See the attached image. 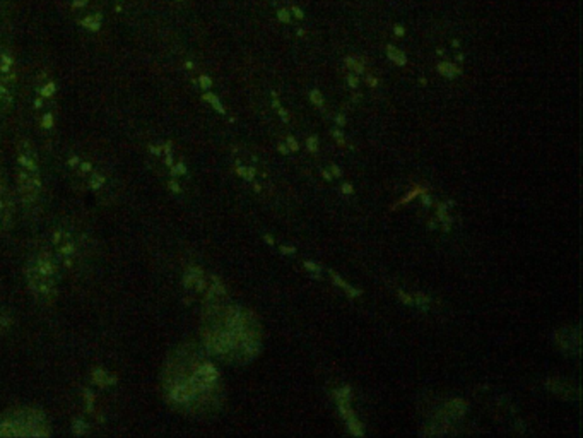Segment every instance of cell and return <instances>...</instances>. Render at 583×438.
<instances>
[{"label":"cell","mask_w":583,"mask_h":438,"mask_svg":"<svg viewBox=\"0 0 583 438\" xmlns=\"http://www.w3.org/2000/svg\"><path fill=\"white\" fill-rule=\"evenodd\" d=\"M330 171H332V177H341L342 175V171H341V168H337V165H330Z\"/></svg>","instance_id":"cell-29"},{"label":"cell","mask_w":583,"mask_h":438,"mask_svg":"<svg viewBox=\"0 0 583 438\" xmlns=\"http://www.w3.org/2000/svg\"><path fill=\"white\" fill-rule=\"evenodd\" d=\"M421 199H423V204H424V205H431V197H430V194H426V192H423Z\"/></svg>","instance_id":"cell-30"},{"label":"cell","mask_w":583,"mask_h":438,"mask_svg":"<svg viewBox=\"0 0 583 438\" xmlns=\"http://www.w3.org/2000/svg\"><path fill=\"white\" fill-rule=\"evenodd\" d=\"M306 148L310 153H316L319 151V137L311 136L306 139Z\"/></svg>","instance_id":"cell-18"},{"label":"cell","mask_w":583,"mask_h":438,"mask_svg":"<svg viewBox=\"0 0 583 438\" xmlns=\"http://www.w3.org/2000/svg\"><path fill=\"white\" fill-rule=\"evenodd\" d=\"M397 295H398V298H401L402 303H406V305H414V298H413V296H411V295L404 293V290H397Z\"/></svg>","instance_id":"cell-23"},{"label":"cell","mask_w":583,"mask_h":438,"mask_svg":"<svg viewBox=\"0 0 583 438\" xmlns=\"http://www.w3.org/2000/svg\"><path fill=\"white\" fill-rule=\"evenodd\" d=\"M438 71H440V74H443V76H448V77H452L453 74H457V68L453 67V66H450V63H440L438 66Z\"/></svg>","instance_id":"cell-17"},{"label":"cell","mask_w":583,"mask_h":438,"mask_svg":"<svg viewBox=\"0 0 583 438\" xmlns=\"http://www.w3.org/2000/svg\"><path fill=\"white\" fill-rule=\"evenodd\" d=\"M334 397H336L337 402H351V397H353V389H351V385H344V387L334 390Z\"/></svg>","instance_id":"cell-11"},{"label":"cell","mask_w":583,"mask_h":438,"mask_svg":"<svg viewBox=\"0 0 583 438\" xmlns=\"http://www.w3.org/2000/svg\"><path fill=\"white\" fill-rule=\"evenodd\" d=\"M60 270L50 248H41L26 262V282L40 303H51L57 298Z\"/></svg>","instance_id":"cell-1"},{"label":"cell","mask_w":583,"mask_h":438,"mask_svg":"<svg viewBox=\"0 0 583 438\" xmlns=\"http://www.w3.org/2000/svg\"><path fill=\"white\" fill-rule=\"evenodd\" d=\"M16 182L23 204L26 208H33L41 197L43 182L36 149H34L31 141L28 139H23L17 144Z\"/></svg>","instance_id":"cell-2"},{"label":"cell","mask_w":583,"mask_h":438,"mask_svg":"<svg viewBox=\"0 0 583 438\" xmlns=\"http://www.w3.org/2000/svg\"><path fill=\"white\" fill-rule=\"evenodd\" d=\"M303 265H304V269H308V270H311V273H315V277H319V274H320V270H321L319 264H315V262H310V260H304Z\"/></svg>","instance_id":"cell-21"},{"label":"cell","mask_w":583,"mask_h":438,"mask_svg":"<svg viewBox=\"0 0 583 438\" xmlns=\"http://www.w3.org/2000/svg\"><path fill=\"white\" fill-rule=\"evenodd\" d=\"M341 190H342V194L344 195H351L354 192V187L351 185V183H342V187H341Z\"/></svg>","instance_id":"cell-26"},{"label":"cell","mask_w":583,"mask_h":438,"mask_svg":"<svg viewBox=\"0 0 583 438\" xmlns=\"http://www.w3.org/2000/svg\"><path fill=\"white\" fill-rule=\"evenodd\" d=\"M31 108L38 127L43 132L53 131L57 126V83L48 72H40L33 83Z\"/></svg>","instance_id":"cell-3"},{"label":"cell","mask_w":583,"mask_h":438,"mask_svg":"<svg viewBox=\"0 0 583 438\" xmlns=\"http://www.w3.org/2000/svg\"><path fill=\"white\" fill-rule=\"evenodd\" d=\"M310 100H311L313 103H315L316 106L324 105V98H321V94H320L319 89H313V91L310 93Z\"/></svg>","instance_id":"cell-22"},{"label":"cell","mask_w":583,"mask_h":438,"mask_svg":"<svg viewBox=\"0 0 583 438\" xmlns=\"http://www.w3.org/2000/svg\"><path fill=\"white\" fill-rule=\"evenodd\" d=\"M281 253L282 255H293V253H296V247H293V245H282Z\"/></svg>","instance_id":"cell-25"},{"label":"cell","mask_w":583,"mask_h":438,"mask_svg":"<svg viewBox=\"0 0 583 438\" xmlns=\"http://www.w3.org/2000/svg\"><path fill=\"white\" fill-rule=\"evenodd\" d=\"M329 274H330V277H332V281L336 282V285H337L339 287H342V290H344V293H346L347 296H349V298H358V296L363 295L361 290H358V287H353L351 285H347V282H346L344 279H342L341 276H339L336 270L330 269Z\"/></svg>","instance_id":"cell-9"},{"label":"cell","mask_w":583,"mask_h":438,"mask_svg":"<svg viewBox=\"0 0 583 438\" xmlns=\"http://www.w3.org/2000/svg\"><path fill=\"white\" fill-rule=\"evenodd\" d=\"M332 136L336 137V141H337L339 144H341V146H344V136H342L341 132H339V131H332Z\"/></svg>","instance_id":"cell-28"},{"label":"cell","mask_w":583,"mask_h":438,"mask_svg":"<svg viewBox=\"0 0 583 438\" xmlns=\"http://www.w3.org/2000/svg\"><path fill=\"white\" fill-rule=\"evenodd\" d=\"M51 253L60 265V269H72L79 264L81 243L71 230H57L51 235Z\"/></svg>","instance_id":"cell-6"},{"label":"cell","mask_w":583,"mask_h":438,"mask_svg":"<svg viewBox=\"0 0 583 438\" xmlns=\"http://www.w3.org/2000/svg\"><path fill=\"white\" fill-rule=\"evenodd\" d=\"M423 192H426V188H423V187H416L414 190H411L409 192V195H406L404 199L401 200V204H407V203H411V200L414 199V197H418V195H421Z\"/></svg>","instance_id":"cell-16"},{"label":"cell","mask_w":583,"mask_h":438,"mask_svg":"<svg viewBox=\"0 0 583 438\" xmlns=\"http://www.w3.org/2000/svg\"><path fill=\"white\" fill-rule=\"evenodd\" d=\"M347 83H349L351 88H356V86H358V79H356L354 76H351V77H347Z\"/></svg>","instance_id":"cell-31"},{"label":"cell","mask_w":583,"mask_h":438,"mask_svg":"<svg viewBox=\"0 0 583 438\" xmlns=\"http://www.w3.org/2000/svg\"><path fill=\"white\" fill-rule=\"evenodd\" d=\"M413 298H414V305H418V307H423V310H428V305L431 303L430 296L424 295V293H416Z\"/></svg>","instance_id":"cell-14"},{"label":"cell","mask_w":583,"mask_h":438,"mask_svg":"<svg viewBox=\"0 0 583 438\" xmlns=\"http://www.w3.org/2000/svg\"><path fill=\"white\" fill-rule=\"evenodd\" d=\"M336 122L339 123V126H344V123H346V117H344V115H339V117L336 118Z\"/></svg>","instance_id":"cell-35"},{"label":"cell","mask_w":583,"mask_h":438,"mask_svg":"<svg viewBox=\"0 0 583 438\" xmlns=\"http://www.w3.org/2000/svg\"><path fill=\"white\" fill-rule=\"evenodd\" d=\"M17 2H19V0H0V14L11 16Z\"/></svg>","instance_id":"cell-13"},{"label":"cell","mask_w":583,"mask_h":438,"mask_svg":"<svg viewBox=\"0 0 583 438\" xmlns=\"http://www.w3.org/2000/svg\"><path fill=\"white\" fill-rule=\"evenodd\" d=\"M9 325H11V317L4 310H0V332H4Z\"/></svg>","instance_id":"cell-20"},{"label":"cell","mask_w":583,"mask_h":438,"mask_svg":"<svg viewBox=\"0 0 583 438\" xmlns=\"http://www.w3.org/2000/svg\"><path fill=\"white\" fill-rule=\"evenodd\" d=\"M321 177H324L325 180H327V182H332V175H330V173H329V171L321 170Z\"/></svg>","instance_id":"cell-33"},{"label":"cell","mask_w":583,"mask_h":438,"mask_svg":"<svg viewBox=\"0 0 583 438\" xmlns=\"http://www.w3.org/2000/svg\"><path fill=\"white\" fill-rule=\"evenodd\" d=\"M12 213H14V203H12L11 188L7 185L6 175L0 170V231H7L12 226Z\"/></svg>","instance_id":"cell-7"},{"label":"cell","mask_w":583,"mask_h":438,"mask_svg":"<svg viewBox=\"0 0 583 438\" xmlns=\"http://www.w3.org/2000/svg\"><path fill=\"white\" fill-rule=\"evenodd\" d=\"M245 180H248V182H254V178H255V168H247V171H245V177H243Z\"/></svg>","instance_id":"cell-27"},{"label":"cell","mask_w":583,"mask_h":438,"mask_svg":"<svg viewBox=\"0 0 583 438\" xmlns=\"http://www.w3.org/2000/svg\"><path fill=\"white\" fill-rule=\"evenodd\" d=\"M388 54H390V58L393 60V62L397 63V66H404L406 63V57L402 51H398L396 49H392V46H388Z\"/></svg>","instance_id":"cell-15"},{"label":"cell","mask_w":583,"mask_h":438,"mask_svg":"<svg viewBox=\"0 0 583 438\" xmlns=\"http://www.w3.org/2000/svg\"><path fill=\"white\" fill-rule=\"evenodd\" d=\"M245 171H247L245 166H237V173L239 175V177H245Z\"/></svg>","instance_id":"cell-34"},{"label":"cell","mask_w":583,"mask_h":438,"mask_svg":"<svg viewBox=\"0 0 583 438\" xmlns=\"http://www.w3.org/2000/svg\"><path fill=\"white\" fill-rule=\"evenodd\" d=\"M68 16L86 31L96 33L105 19V0H62Z\"/></svg>","instance_id":"cell-4"},{"label":"cell","mask_w":583,"mask_h":438,"mask_svg":"<svg viewBox=\"0 0 583 438\" xmlns=\"http://www.w3.org/2000/svg\"><path fill=\"white\" fill-rule=\"evenodd\" d=\"M286 143H288V149L291 153H296L299 149V144H298V141L294 139V137H288V139H286Z\"/></svg>","instance_id":"cell-24"},{"label":"cell","mask_w":583,"mask_h":438,"mask_svg":"<svg viewBox=\"0 0 583 438\" xmlns=\"http://www.w3.org/2000/svg\"><path fill=\"white\" fill-rule=\"evenodd\" d=\"M346 62H347V66H351V67H353L354 71L358 72V74H361V72H363V68H364V66H363V62H361V60H356V58L351 57V58H347Z\"/></svg>","instance_id":"cell-19"},{"label":"cell","mask_w":583,"mask_h":438,"mask_svg":"<svg viewBox=\"0 0 583 438\" xmlns=\"http://www.w3.org/2000/svg\"><path fill=\"white\" fill-rule=\"evenodd\" d=\"M264 240H265V243H269V245H274V238L271 235H264Z\"/></svg>","instance_id":"cell-36"},{"label":"cell","mask_w":583,"mask_h":438,"mask_svg":"<svg viewBox=\"0 0 583 438\" xmlns=\"http://www.w3.org/2000/svg\"><path fill=\"white\" fill-rule=\"evenodd\" d=\"M17 84V62L7 46L0 49V111H7L14 103Z\"/></svg>","instance_id":"cell-5"},{"label":"cell","mask_w":583,"mask_h":438,"mask_svg":"<svg viewBox=\"0 0 583 438\" xmlns=\"http://www.w3.org/2000/svg\"><path fill=\"white\" fill-rule=\"evenodd\" d=\"M445 411H447V413L452 416V419H458V418H462V416L465 414L467 402L464 401V399L455 397V399H452V401H448L447 404H445Z\"/></svg>","instance_id":"cell-8"},{"label":"cell","mask_w":583,"mask_h":438,"mask_svg":"<svg viewBox=\"0 0 583 438\" xmlns=\"http://www.w3.org/2000/svg\"><path fill=\"white\" fill-rule=\"evenodd\" d=\"M346 424H347V430L351 432V435H354V437H363V435H364L363 424L359 423L358 419H356V416H354V418L347 419Z\"/></svg>","instance_id":"cell-12"},{"label":"cell","mask_w":583,"mask_h":438,"mask_svg":"<svg viewBox=\"0 0 583 438\" xmlns=\"http://www.w3.org/2000/svg\"><path fill=\"white\" fill-rule=\"evenodd\" d=\"M277 149H279V153H282V154H289V149H288V146H284V144H279V146H277Z\"/></svg>","instance_id":"cell-32"},{"label":"cell","mask_w":583,"mask_h":438,"mask_svg":"<svg viewBox=\"0 0 583 438\" xmlns=\"http://www.w3.org/2000/svg\"><path fill=\"white\" fill-rule=\"evenodd\" d=\"M436 216L441 221V225H443V231H450V228H452V223L453 219L447 214V205L445 204H438V208H436Z\"/></svg>","instance_id":"cell-10"}]
</instances>
